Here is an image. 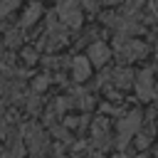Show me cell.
I'll use <instances>...</instances> for the list:
<instances>
[{
  "instance_id": "ba28073f",
  "label": "cell",
  "mask_w": 158,
  "mask_h": 158,
  "mask_svg": "<svg viewBox=\"0 0 158 158\" xmlns=\"http://www.w3.org/2000/svg\"><path fill=\"white\" fill-rule=\"evenodd\" d=\"M111 77H114V84H116V86H128L131 79H133V72L126 69V67H121V69H114Z\"/></svg>"
},
{
  "instance_id": "8fae6325",
  "label": "cell",
  "mask_w": 158,
  "mask_h": 158,
  "mask_svg": "<svg viewBox=\"0 0 158 158\" xmlns=\"http://www.w3.org/2000/svg\"><path fill=\"white\" fill-rule=\"evenodd\" d=\"M32 86H35V91H42V89L47 86V77H44V74H42V77H35Z\"/></svg>"
},
{
  "instance_id": "5bb4252c",
  "label": "cell",
  "mask_w": 158,
  "mask_h": 158,
  "mask_svg": "<svg viewBox=\"0 0 158 158\" xmlns=\"http://www.w3.org/2000/svg\"><path fill=\"white\" fill-rule=\"evenodd\" d=\"M17 37H20V32H7V44L17 47Z\"/></svg>"
},
{
  "instance_id": "2e32d148",
  "label": "cell",
  "mask_w": 158,
  "mask_h": 158,
  "mask_svg": "<svg viewBox=\"0 0 158 158\" xmlns=\"http://www.w3.org/2000/svg\"><path fill=\"white\" fill-rule=\"evenodd\" d=\"M156 158H158V156H156Z\"/></svg>"
},
{
  "instance_id": "8992f818",
  "label": "cell",
  "mask_w": 158,
  "mask_h": 158,
  "mask_svg": "<svg viewBox=\"0 0 158 158\" xmlns=\"http://www.w3.org/2000/svg\"><path fill=\"white\" fill-rule=\"evenodd\" d=\"M109 57H111V49H109L104 42H94V44L89 47V59H91V64L104 67V64L109 62Z\"/></svg>"
},
{
  "instance_id": "52a82bcc",
  "label": "cell",
  "mask_w": 158,
  "mask_h": 158,
  "mask_svg": "<svg viewBox=\"0 0 158 158\" xmlns=\"http://www.w3.org/2000/svg\"><path fill=\"white\" fill-rule=\"evenodd\" d=\"M89 57H77L74 62H72V74H74V79L77 81H84V79H89Z\"/></svg>"
},
{
  "instance_id": "3957f363",
  "label": "cell",
  "mask_w": 158,
  "mask_h": 158,
  "mask_svg": "<svg viewBox=\"0 0 158 158\" xmlns=\"http://www.w3.org/2000/svg\"><path fill=\"white\" fill-rule=\"evenodd\" d=\"M138 126H141V114H128L126 118L118 121V148H123L128 138L138 133Z\"/></svg>"
},
{
  "instance_id": "9a60e30c",
  "label": "cell",
  "mask_w": 158,
  "mask_h": 158,
  "mask_svg": "<svg viewBox=\"0 0 158 158\" xmlns=\"http://www.w3.org/2000/svg\"><path fill=\"white\" fill-rule=\"evenodd\" d=\"M136 143H138V148H146V146H148V136H143V133L136 136Z\"/></svg>"
},
{
  "instance_id": "4fadbf2b",
  "label": "cell",
  "mask_w": 158,
  "mask_h": 158,
  "mask_svg": "<svg viewBox=\"0 0 158 158\" xmlns=\"http://www.w3.org/2000/svg\"><path fill=\"white\" fill-rule=\"evenodd\" d=\"M22 153H25L22 143H20V141H15V146H12V158H22Z\"/></svg>"
},
{
  "instance_id": "277c9868",
  "label": "cell",
  "mask_w": 158,
  "mask_h": 158,
  "mask_svg": "<svg viewBox=\"0 0 158 158\" xmlns=\"http://www.w3.org/2000/svg\"><path fill=\"white\" fill-rule=\"evenodd\" d=\"M136 91H138L141 99H151L156 94V89H153V72L151 69L138 72V77H136Z\"/></svg>"
},
{
  "instance_id": "5b68a950",
  "label": "cell",
  "mask_w": 158,
  "mask_h": 158,
  "mask_svg": "<svg viewBox=\"0 0 158 158\" xmlns=\"http://www.w3.org/2000/svg\"><path fill=\"white\" fill-rule=\"evenodd\" d=\"M27 146H30L32 153L44 151V148H47V133H44L42 128H37V126H30V128H27Z\"/></svg>"
},
{
  "instance_id": "6da1fadb",
  "label": "cell",
  "mask_w": 158,
  "mask_h": 158,
  "mask_svg": "<svg viewBox=\"0 0 158 158\" xmlns=\"http://www.w3.org/2000/svg\"><path fill=\"white\" fill-rule=\"evenodd\" d=\"M57 15L67 27H79L81 25V12L77 0H57Z\"/></svg>"
},
{
  "instance_id": "7a4b0ae2",
  "label": "cell",
  "mask_w": 158,
  "mask_h": 158,
  "mask_svg": "<svg viewBox=\"0 0 158 158\" xmlns=\"http://www.w3.org/2000/svg\"><path fill=\"white\" fill-rule=\"evenodd\" d=\"M116 52L123 57V59H141L146 57L148 47L138 40H126V37H116Z\"/></svg>"
},
{
  "instance_id": "30bf717a",
  "label": "cell",
  "mask_w": 158,
  "mask_h": 158,
  "mask_svg": "<svg viewBox=\"0 0 158 158\" xmlns=\"http://www.w3.org/2000/svg\"><path fill=\"white\" fill-rule=\"evenodd\" d=\"M17 5H20V0H2V15H10Z\"/></svg>"
},
{
  "instance_id": "7c38bea8",
  "label": "cell",
  "mask_w": 158,
  "mask_h": 158,
  "mask_svg": "<svg viewBox=\"0 0 158 158\" xmlns=\"http://www.w3.org/2000/svg\"><path fill=\"white\" fill-rule=\"evenodd\" d=\"M22 57H25V62H27V64L37 62V52H35V49H25V52H22Z\"/></svg>"
},
{
  "instance_id": "9c48e42d",
  "label": "cell",
  "mask_w": 158,
  "mask_h": 158,
  "mask_svg": "<svg viewBox=\"0 0 158 158\" xmlns=\"http://www.w3.org/2000/svg\"><path fill=\"white\" fill-rule=\"evenodd\" d=\"M40 15H42V7H40V5H32V7L22 15V22H20V25H22V27H30V25H35V22H37V17H40Z\"/></svg>"
}]
</instances>
